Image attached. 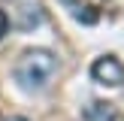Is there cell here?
Listing matches in <instances>:
<instances>
[{
    "label": "cell",
    "instance_id": "cell-3",
    "mask_svg": "<svg viewBox=\"0 0 124 121\" xmlns=\"http://www.w3.org/2000/svg\"><path fill=\"white\" fill-rule=\"evenodd\" d=\"M85 115H88V121H112L115 109H112V103H91Z\"/></svg>",
    "mask_w": 124,
    "mask_h": 121
},
{
    "label": "cell",
    "instance_id": "cell-1",
    "mask_svg": "<svg viewBox=\"0 0 124 121\" xmlns=\"http://www.w3.org/2000/svg\"><path fill=\"white\" fill-rule=\"evenodd\" d=\"M54 73H58V58L46 48H30L21 54V60L15 64V79L21 88L27 91H42L52 85Z\"/></svg>",
    "mask_w": 124,
    "mask_h": 121
},
{
    "label": "cell",
    "instance_id": "cell-5",
    "mask_svg": "<svg viewBox=\"0 0 124 121\" xmlns=\"http://www.w3.org/2000/svg\"><path fill=\"white\" fill-rule=\"evenodd\" d=\"M9 121H27V118H9Z\"/></svg>",
    "mask_w": 124,
    "mask_h": 121
},
{
    "label": "cell",
    "instance_id": "cell-2",
    "mask_svg": "<svg viewBox=\"0 0 124 121\" xmlns=\"http://www.w3.org/2000/svg\"><path fill=\"white\" fill-rule=\"evenodd\" d=\"M91 76H94V82H100V85L118 88V85H124V64H121L118 58H112V54L97 58L94 67H91Z\"/></svg>",
    "mask_w": 124,
    "mask_h": 121
},
{
    "label": "cell",
    "instance_id": "cell-4",
    "mask_svg": "<svg viewBox=\"0 0 124 121\" xmlns=\"http://www.w3.org/2000/svg\"><path fill=\"white\" fill-rule=\"evenodd\" d=\"M6 30H9V15H6L3 9H0V39L6 36Z\"/></svg>",
    "mask_w": 124,
    "mask_h": 121
}]
</instances>
